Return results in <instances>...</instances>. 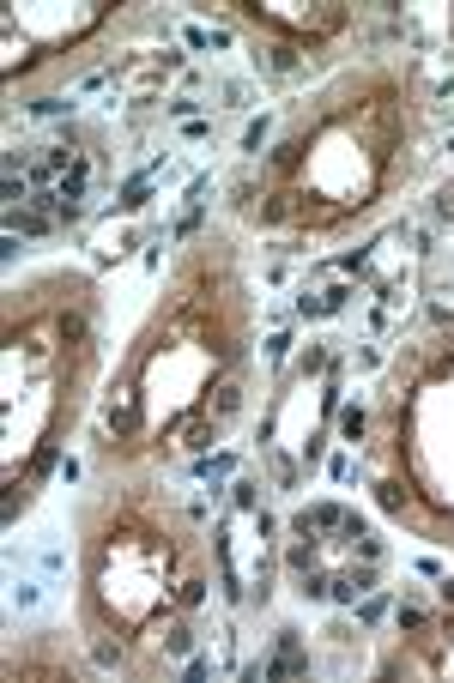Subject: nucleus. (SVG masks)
Here are the masks:
<instances>
[{"label":"nucleus","instance_id":"1","mask_svg":"<svg viewBox=\"0 0 454 683\" xmlns=\"http://www.w3.org/2000/svg\"><path fill=\"white\" fill-rule=\"evenodd\" d=\"M339 429L358 441V436H363V411H358V406H345V411H339Z\"/></svg>","mask_w":454,"mask_h":683},{"label":"nucleus","instance_id":"2","mask_svg":"<svg viewBox=\"0 0 454 683\" xmlns=\"http://www.w3.org/2000/svg\"><path fill=\"white\" fill-rule=\"evenodd\" d=\"M400 629H424V611H418V605H400Z\"/></svg>","mask_w":454,"mask_h":683},{"label":"nucleus","instance_id":"3","mask_svg":"<svg viewBox=\"0 0 454 683\" xmlns=\"http://www.w3.org/2000/svg\"><path fill=\"white\" fill-rule=\"evenodd\" d=\"M443 599H448V605H454V580H443Z\"/></svg>","mask_w":454,"mask_h":683}]
</instances>
